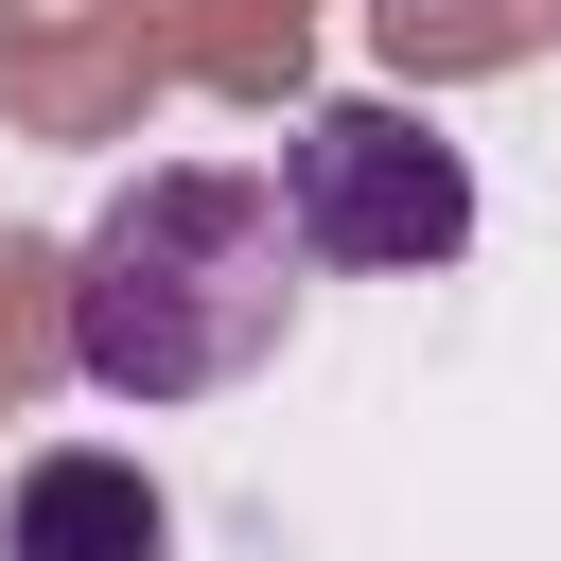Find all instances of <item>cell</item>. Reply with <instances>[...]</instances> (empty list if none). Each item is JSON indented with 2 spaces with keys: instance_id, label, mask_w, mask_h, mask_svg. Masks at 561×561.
Masks as SVG:
<instances>
[{
  "instance_id": "cell-2",
  "label": "cell",
  "mask_w": 561,
  "mask_h": 561,
  "mask_svg": "<svg viewBox=\"0 0 561 561\" xmlns=\"http://www.w3.org/2000/svg\"><path fill=\"white\" fill-rule=\"evenodd\" d=\"M280 228H298V263H333V280H421V263L473 245V158H456L421 105L333 88V105H298V140H280Z\"/></svg>"
},
{
  "instance_id": "cell-3",
  "label": "cell",
  "mask_w": 561,
  "mask_h": 561,
  "mask_svg": "<svg viewBox=\"0 0 561 561\" xmlns=\"http://www.w3.org/2000/svg\"><path fill=\"white\" fill-rule=\"evenodd\" d=\"M0 561H175V491L105 438H53L0 473Z\"/></svg>"
},
{
  "instance_id": "cell-1",
  "label": "cell",
  "mask_w": 561,
  "mask_h": 561,
  "mask_svg": "<svg viewBox=\"0 0 561 561\" xmlns=\"http://www.w3.org/2000/svg\"><path fill=\"white\" fill-rule=\"evenodd\" d=\"M280 316H298V228L280 175L245 158H158L70 245V368L105 403H210L280 351Z\"/></svg>"
}]
</instances>
